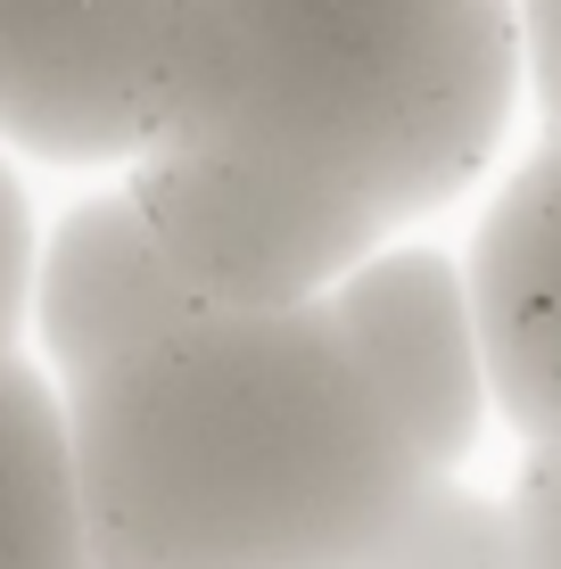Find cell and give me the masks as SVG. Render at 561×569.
Masks as SVG:
<instances>
[{"mask_svg": "<svg viewBox=\"0 0 561 569\" xmlns=\"http://www.w3.org/2000/svg\"><path fill=\"white\" fill-rule=\"evenodd\" d=\"M100 569H488L495 496L404 438L322 298L190 306L67 380Z\"/></svg>", "mask_w": 561, "mask_h": 569, "instance_id": "1", "label": "cell"}, {"mask_svg": "<svg viewBox=\"0 0 561 569\" xmlns=\"http://www.w3.org/2000/svg\"><path fill=\"white\" fill-rule=\"evenodd\" d=\"M512 108V0H173L158 132L322 173L397 231L479 182Z\"/></svg>", "mask_w": 561, "mask_h": 569, "instance_id": "2", "label": "cell"}, {"mask_svg": "<svg viewBox=\"0 0 561 569\" xmlns=\"http://www.w3.org/2000/svg\"><path fill=\"white\" fill-rule=\"evenodd\" d=\"M124 190L207 306H305L397 231L380 207L322 173L190 132H158L124 166Z\"/></svg>", "mask_w": 561, "mask_h": 569, "instance_id": "3", "label": "cell"}, {"mask_svg": "<svg viewBox=\"0 0 561 569\" xmlns=\"http://www.w3.org/2000/svg\"><path fill=\"white\" fill-rule=\"evenodd\" d=\"M173 0H0V149L124 173L158 132Z\"/></svg>", "mask_w": 561, "mask_h": 569, "instance_id": "4", "label": "cell"}, {"mask_svg": "<svg viewBox=\"0 0 561 569\" xmlns=\"http://www.w3.org/2000/svg\"><path fill=\"white\" fill-rule=\"evenodd\" d=\"M322 313L363 363V380L389 397L404 438L438 470H462L479 455L495 397H488V356H479V313H471V272L438 248L380 240L322 289Z\"/></svg>", "mask_w": 561, "mask_h": 569, "instance_id": "5", "label": "cell"}, {"mask_svg": "<svg viewBox=\"0 0 561 569\" xmlns=\"http://www.w3.org/2000/svg\"><path fill=\"white\" fill-rule=\"evenodd\" d=\"M190 306H207V298L173 272L166 240L149 231V214L124 182L74 199L42 240H33L26 339L42 347L58 388L116 363V356H132V347L158 339V330H173Z\"/></svg>", "mask_w": 561, "mask_h": 569, "instance_id": "6", "label": "cell"}, {"mask_svg": "<svg viewBox=\"0 0 561 569\" xmlns=\"http://www.w3.org/2000/svg\"><path fill=\"white\" fill-rule=\"evenodd\" d=\"M462 272L495 413L520 438H561V132L488 199Z\"/></svg>", "mask_w": 561, "mask_h": 569, "instance_id": "7", "label": "cell"}, {"mask_svg": "<svg viewBox=\"0 0 561 569\" xmlns=\"http://www.w3.org/2000/svg\"><path fill=\"white\" fill-rule=\"evenodd\" d=\"M0 569H100L74 479L67 388L26 347L0 356Z\"/></svg>", "mask_w": 561, "mask_h": 569, "instance_id": "8", "label": "cell"}, {"mask_svg": "<svg viewBox=\"0 0 561 569\" xmlns=\"http://www.w3.org/2000/svg\"><path fill=\"white\" fill-rule=\"evenodd\" d=\"M488 569H561V438H520V470L495 496Z\"/></svg>", "mask_w": 561, "mask_h": 569, "instance_id": "9", "label": "cell"}, {"mask_svg": "<svg viewBox=\"0 0 561 569\" xmlns=\"http://www.w3.org/2000/svg\"><path fill=\"white\" fill-rule=\"evenodd\" d=\"M26 281H33V207L17 190L9 149H0V356L26 347Z\"/></svg>", "mask_w": 561, "mask_h": 569, "instance_id": "10", "label": "cell"}, {"mask_svg": "<svg viewBox=\"0 0 561 569\" xmlns=\"http://www.w3.org/2000/svg\"><path fill=\"white\" fill-rule=\"evenodd\" d=\"M520 9V91L537 100V124L561 132V0H512Z\"/></svg>", "mask_w": 561, "mask_h": 569, "instance_id": "11", "label": "cell"}]
</instances>
